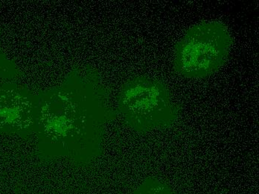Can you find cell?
<instances>
[{
	"mask_svg": "<svg viewBox=\"0 0 259 194\" xmlns=\"http://www.w3.org/2000/svg\"><path fill=\"white\" fill-rule=\"evenodd\" d=\"M118 110L127 125L145 133L174 125L181 108L162 82L145 75L130 79L118 94Z\"/></svg>",
	"mask_w": 259,
	"mask_h": 194,
	"instance_id": "cell-3",
	"label": "cell"
},
{
	"mask_svg": "<svg viewBox=\"0 0 259 194\" xmlns=\"http://www.w3.org/2000/svg\"><path fill=\"white\" fill-rule=\"evenodd\" d=\"M134 194H175L168 183L159 178H147Z\"/></svg>",
	"mask_w": 259,
	"mask_h": 194,
	"instance_id": "cell-5",
	"label": "cell"
},
{
	"mask_svg": "<svg viewBox=\"0 0 259 194\" xmlns=\"http://www.w3.org/2000/svg\"><path fill=\"white\" fill-rule=\"evenodd\" d=\"M233 45L227 25L203 21L189 28L175 47L173 67L180 76L203 80L226 64Z\"/></svg>",
	"mask_w": 259,
	"mask_h": 194,
	"instance_id": "cell-2",
	"label": "cell"
},
{
	"mask_svg": "<svg viewBox=\"0 0 259 194\" xmlns=\"http://www.w3.org/2000/svg\"><path fill=\"white\" fill-rule=\"evenodd\" d=\"M12 67H11L9 61H6L3 56H0V74L6 75V74H12L13 72L11 71Z\"/></svg>",
	"mask_w": 259,
	"mask_h": 194,
	"instance_id": "cell-6",
	"label": "cell"
},
{
	"mask_svg": "<svg viewBox=\"0 0 259 194\" xmlns=\"http://www.w3.org/2000/svg\"><path fill=\"white\" fill-rule=\"evenodd\" d=\"M36 96L25 88L7 85L0 89V129L14 133L34 130Z\"/></svg>",
	"mask_w": 259,
	"mask_h": 194,
	"instance_id": "cell-4",
	"label": "cell"
},
{
	"mask_svg": "<svg viewBox=\"0 0 259 194\" xmlns=\"http://www.w3.org/2000/svg\"><path fill=\"white\" fill-rule=\"evenodd\" d=\"M105 91L95 74L73 75L62 85L36 96L34 130L55 152H100L108 118Z\"/></svg>",
	"mask_w": 259,
	"mask_h": 194,
	"instance_id": "cell-1",
	"label": "cell"
}]
</instances>
